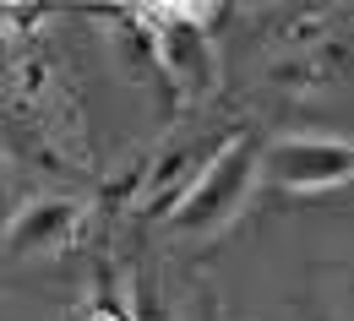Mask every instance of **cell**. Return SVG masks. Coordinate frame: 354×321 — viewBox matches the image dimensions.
Wrapping results in <instances>:
<instances>
[{"label": "cell", "mask_w": 354, "mask_h": 321, "mask_svg": "<svg viewBox=\"0 0 354 321\" xmlns=\"http://www.w3.org/2000/svg\"><path fill=\"white\" fill-rule=\"evenodd\" d=\"M229 131H234V126H229ZM229 131H218V137H207V142L196 137V142H185V147H175V153L147 175V191H142V202H136V207H142L147 218H169V213L180 207V196L191 191V180L202 175V164H207L223 142H229Z\"/></svg>", "instance_id": "cell-5"}, {"label": "cell", "mask_w": 354, "mask_h": 321, "mask_svg": "<svg viewBox=\"0 0 354 321\" xmlns=\"http://www.w3.org/2000/svg\"><path fill=\"white\" fill-rule=\"evenodd\" d=\"M82 229V202L77 196H33L11 213V224L0 234V251L11 262H33L55 256L60 245H71V234Z\"/></svg>", "instance_id": "cell-4"}, {"label": "cell", "mask_w": 354, "mask_h": 321, "mask_svg": "<svg viewBox=\"0 0 354 321\" xmlns=\"http://www.w3.org/2000/svg\"><path fill=\"white\" fill-rule=\"evenodd\" d=\"M257 153H262L257 137L229 131V142L202 164V175H196L191 191L180 196V207L169 213V224H175L180 234H218V229H229V224L245 213L251 191H257Z\"/></svg>", "instance_id": "cell-2"}, {"label": "cell", "mask_w": 354, "mask_h": 321, "mask_svg": "<svg viewBox=\"0 0 354 321\" xmlns=\"http://www.w3.org/2000/svg\"><path fill=\"white\" fill-rule=\"evenodd\" d=\"M60 321H77V316H60Z\"/></svg>", "instance_id": "cell-7"}, {"label": "cell", "mask_w": 354, "mask_h": 321, "mask_svg": "<svg viewBox=\"0 0 354 321\" xmlns=\"http://www.w3.org/2000/svg\"><path fill=\"white\" fill-rule=\"evenodd\" d=\"M6 55H11V39H6V28H0V60H6Z\"/></svg>", "instance_id": "cell-6"}, {"label": "cell", "mask_w": 354, "mask_h": 321, "mask_svg": "<svg viewBox=\"0 0 354 321\" xmlns=\"http://www.w3.org/2000/svg\"><path fill=\"white\" fill-rule=\"evenodd\" d=\"M349 175H354V147L344 137L289 131L257 153V180L278 185V191H333V185H349Z\"/></svg>", "instance_id": "cell-3"}, {"label": "cell", "mask_w": 354, "mask_h": 321, "mask_svg": "<svg viewBox=\"0 0 354 321\" xmlns=\"http://www.w3.org/2000/svg\"><path fill=\"white\" fill-rule=\"evenodd\" d=\"M136 28L147 33V49H153V66L175 82V93L191 104L213 88L218 77V55H213V33L207 22L218 17L213 6H131Z\"/></svg>", "instance_id": "cell-1"}]
</instances>
